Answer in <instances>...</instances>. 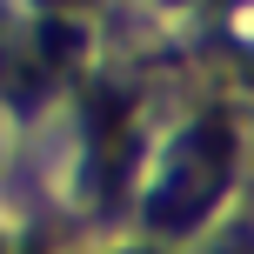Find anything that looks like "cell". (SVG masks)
Masks as SVG:
<instances>
[{
	"label": "cell",
	"instance_id": "6da1fadb",
	"mask_svg": "<svg viewBox=\"0 0 254 254\" xmlns=\"http://www.w3.org/2000/svg\"><path fill=\"white\" fill-rule=\"evenodd\" d=\"M228 167H234V147H228V127L221 121L181 134L174 147H167L154 188H147V221L167 228V234H188L194 221L214 207V194L228 188Z\"/></svg>",
	"mask_w": 254,
	"mask_h": 254
},
{
	"label": "cell",
	"instance_id": "7a4b0ae2",
	"mask_svg": "<svg viewBox=\"0 0 254 254\" xmlns=\"http://www.w3.org/2000/svg\"><path fill=\"white\" fill-rule=\"evenodd\" d=\"M207 254H254V234H248V228H234V234H221Z\"/></svg>",
	"mask_w": 254,
	"mask_h": 254
}]
</instances>
